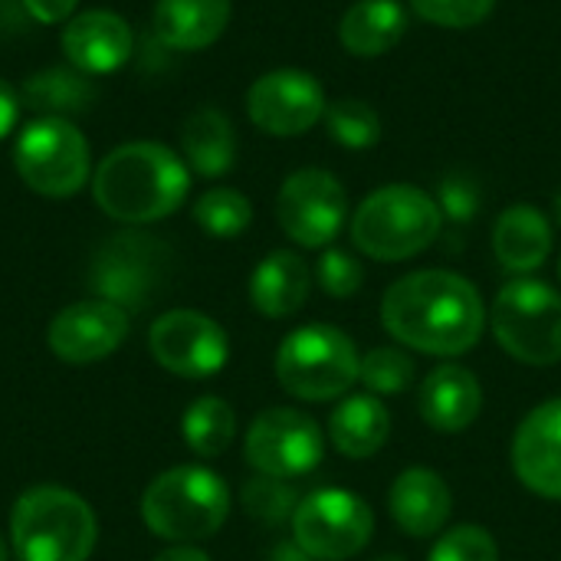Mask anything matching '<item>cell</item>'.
Returning a JSON list of instances; mask_svg holds the SVG:
<instances>
[{"mask_svg":"<svg viewBox=\"0 0 561 561\" xmlns=\"http://www.w3.org/2000/svg\"><path fill=\"white\" fill-rule=\"evenodd\" d=\"M381 325L401 348L460 358L486 329L480 289L450 270H417L394 279L381 299Z\"/></svg>","mask_w":561,"mask_h":561,"instance_id":"1","label":"cell"},{"mask_svg":"<svg viewBox=\"0 0 561 561\" xmlns=\"http://www.w3.org/2000/svg\"><path fill=\"white\" fill-rule=\"evenodd\" d=\"M95 207L128 227L171 217L191 191V168L161 141H125L92 171Z\"/></svg>","mask_w":561,"mask_h":561,"instance_id":"2","label":"cell"},{"mask_svg":"<svg viewBox=\"0 0 561 561\" xmlns=\"http://www.w3.org/2000/svg\"><path fill=\"white\" fill-rule=\"evenodd\" d=\"M99 539L92 506L66 486H30L10 513V546L20 561H89Z\"/></svg>","mask_w":561,"mask_h":561,"instance_id":"3","label":"cell"},{"mask_svg":"<svg viewBox=\"0 0 561 561\" xmlns=\"http://www.w3.org/2000/svg\"><path fill=\"white\" fill-rule=\"evenodd\" d=\"M444 227L437 201L417 184H385L371 191L352 214V243L378 263H404L421 256Z\"/></svg>","mask_w":561,"mask_h":561,"instance_id":"4","label":"cell"},{"mask_svg":"<svg viewBox=\"0 0 561 561\" xmlns=\"http://www.w3.org/2000/svg\"><path fill=\"white\" fill-rule=\"evenodd\" d=\"M230 516V490L220 473L184 463L154 477L141 496L145 526L174 546H194L224 529Z\"/></svg>","mask_w":561,"mask_h":561,"instance_id":"5","label":"cell"},{"mask_svg":"<svg viewBox=\"0 0 561 561\" xmlns=\"http://www.w3.org/2000/svg\"><path fill=\"white\" fill-rule=\"evenodd\" d=\"M362 355L342 329L309 322L293 329L276 352L279 388L296 401H342L358 381Z\"/></svg>","mask_w":561,"mask_h":561,"instance_id":"6","label":"cell"},{"mask_svg":"<svg viewBox=\"0 0 561 561\" xmlns=\"http://www.w3.org/2000/svg\"><path fill=\"white\" fill-rule=\"evenodd\" d=\"M493 335L500 348L536 368L561 362V293L542 279H510L493 299Z\"/></svg>","mask_w":561,"mask_h":561,"instance_id":"7","label":"cell"},{"mask_svg":"<svg viewBox=\"0 0 561 561\" xmlns=\"http://www.w3.org/2000/svg\"><path fill=\"white\" fill-rule=\"evenodd\" d=\"M13 168L30 191L62 201L92 181V151L69 118L39 115L13 141Z\"/></svg>","mask_w":561,"mask_h":561,"instance_id":"8","label":"cell"},{"mask_svg":"<svg viewBox=\"0 0 561 561\" xmlns=\"http://www.w3.org/2000/svg\"><path fill=\"white\" fill-rule=\"evenodd\" d=\"M293 542L312 561H348L375 536L371 506L348 490H316L293 513Z\"/></svg>","mask_w":561,"mask_h":561,"instance_id":"9","label":"cell"},{"mask_svg":"<svg viewBox=\"0 0 561 561\" xmlns=\"http://www.w3.org/2000/svg\"><path fill=\"white\" fill-rule=\"evenodd\" d=\"M243 457L263 477L299 480L322 463L325 434L319 421L299 408H266L247 431Z\"/></svg>","mask_w":561,"mask_h":561,"instance_id":"10","label":"cell"},{"mask_svg":"<svg viewBox=\"0 0 561 561\" xmlns=\"http://www.w3.org/2000/svg\"><path fill=\"white\" fill-rule=\"evenodd\" d=\"M276 220L293 243L325 250L348 224V194L332 171L299 168L276 194Z\"/></svg>","mask_w":561,"mask_h":561,"instance_id":"11","label":"cell"},{"mask_svg":"<svg viewBox=\"0 0 561 561\" xmlns=\"http://www.w3.org/2000/svg\"><path fill=\"white\" fill-rule=\"evenodd\" d=\"M164 266H168V250L161 240L145 233H118L95 250L89 283L95 299L135 312L151 299V293H158L164 279Z\"/></svg>","mask_w":561,"mask_h":561,"instance_id":"12","label":"cell"},{"mask_svg":"<svg viewBox=\"0 0 561 561\" xmlns=\"http://www.w3.org/2000/svg\"><path fill=\"white\" fill-rule=\"evenodd\" d=\"M322 82L306 69H270L247 89L250 122L273 138H299L325 118Z\"/></svg>","mask_w":561,"mask_h":561,"instance_id":"13","label":"cell"},{"mask_svg":"<svg viewBox=\"0 0 561 561\" xmlns=\"http://www.w3.org/2000/svg\"><path fill=\"white\" fill-rule=\"evenodd\" d=\"M148 348L164 371L187 381H204L224 371L230 358L227 332L197 309H171L158 316L148 332Z\"/></svg>","mask_w":561,"mask_h":561,"instance_id":"14","label":"cell"},{"mask_svg":"<svg viewBox=\"0 0 561 561\" xmlns=\"http://www.w3.org/2000/svg\"><path fill=\"white\" fill-rule=\"evenodd\" d=\"M128 312L105 299H82L56 312L46 329L49 352L66 365H92L108 358L128 339Z\"/></svg>","mask_w":561,"mask_h":561,"instance_id":"15","label":"cell"},{"mask_svg":"<svg viewBox=\"0 0 561 561\" xmlns=\"http://www.w3.org/2000/svg\"><path fill=\"white\" fill-rule=\"evenodd\" d=\"M513 473L516 480L542 496L561 503V398L529 411L513 434Z\"/></svg>","mask_w":561,"mask_h":561,"instance_id":"16","label":"cell"},{"mask_svg":"<svg viewBox=\"0 0 561 561\" xmlns=\"http://www.w3.org/2000/svg\"><path fill=\"white\" fill-rule=\"evenodd\" d=\"M59 43L72 69L108 76L131 56V26L115 10H85L66 20Z\"/></svg>","mask_w":561,"mask_h":561,"instance_id":"17","label":"cell"},{"mask_svg":"<svg viewBox=\"0 0 561 561\" xmlns=\"http://www.w3.org/2000/svg\"><path fill=\"white\" fill-rule=\"evenodd\" d=\"M388 510L401 533H408L411 539H431L447 529L454 513V493L437 470L411 467L391 483Z\"/></svg>","mask_w":561,"mask_h":561,"instance_id":"18","label":"cell"},{"mask_svg":"<svg viewBox=\"0 0 561 561\" xmlns=\"http://www.w3.org/2000/svg\"><path fill=\"white\" fill-rule=\"evenodd\" d=\"M421 417L437 434H463L477 424L483 411V388L480 378L463 365H440L434 368L417 394Z\"/></svg>","mask_w":561,"mask_h":561,"instance_id":"19","label":"cell"},{"mask_svg":"<svg viewBox=\"0 0 561 561\" xmlns=\"http://www.w3.org/2000/svg\"><path fill=\"white\" fill-rule=\"evenodd\" d=\"M556 247L549 217L533 204H513L500 214L493 227V253L506 273L529 276L536 273Z\"/></svg>","mask_w":561,"mask_h":561,"instance_id":"20","label":"cell"},{"mask_svg":"<svg viewBox=\"0 0 561 561\" xmlns=\"http://www.w3.org/2000/svg\"><path fill=\"white\" fill-rule=\"evenodd\" d=\"M309 289H312V273L296 250L266 253L250 276V302L266 319L296 316L306 306Z\"/></svg>","mask_w":561,"mask_h":561,"instance_id":"21","label":"cell"},{"mask_svg":"<svg viewBox=\"0 0 561 561\" xmlns=\"http://www.w3.org/2000/svg\"><path fill=\"white\" fill-rule=\"evenodd\" d=\"M230 13H233L230 0H158L154 36L168 49L197 53L224 36Z\"/></svg>","mask_w":561,"mask_h":561,"instance_id":"22","label":"cell"},{"mask_svg":"<svg viewBox=\"0 0 561 561\" xmlns=\"http://www.w3.org/2000/svg\"><path fill=\"white\" fill-rule=\"evenodd\" d=\"M408 33V10L401 0H355L339 23L342 49L358 59L391 53Z\"/></svg>","mask_w":561,"mask_h":561,"instance_id":"23","label":"cell"},{"mask_svg":"<svg viewBox=\"0 0 561 561\" xmlns=\"http://www.w3.org/2000/svg\"><path fill=\"white\" fill-rule=\"evenodd\" d=\"M391 437V414L375 394H345L329 417V440L348 460L375 457Z\"/></svg>","mask_w":561,"mask_h":561,"instance_id":"24","label":"cell"},{"mask_svg":"<svg viewBox=\"0 0 561 561\" xmlns=\"http://www.w3.org/2000/svg\"><path fill=\"white\" fill-rule=\"evenodd\" d=\"M181 158L201 178H224L237 164V131L220 108H197L181 125Z\"/></svg>","mask_w":561,"mask_h":561,"instance_id":"25","label":"cell"},{"mask_svg":"<svg viewBox=\"0 0 561 561\" xmlns=\"http://www.w3.org/2000/svg\"><path fill=\"white\" fill-rule=\"evenodd\" d=\"M92 99H95V89H92L89 76L72 66H46V69L33 72L23 82V95H20V102L26 108L39 112V115H56V118L85 112Z\"/></svg>","mask_w":561,"mask_h":561,"instance_id":"26","label":"cell"},{"mask_svg":"<svg viewBox=\"0 0 561 561\" xmlns=\"http://www.w3.org/2000/svg\"><path fill=\"white\" fill-rule=\"evenodd\" d=\"M181 434H184V444L204 457V460H214L220 454L230 450L233 437H237V411L217 398V394H204L197 398L184 417H181Z\"/></svg>","mask_w":561,"mask_h":561,"instance_id":"27","label":"cell"},{"mask_svg":"<svg viewBox=\"0 0 561 561\" xmlns=\"http://www.w3.org/2000/svg\"><path fill=\"white\" fill-rule=\"evenodd\" d=\"M194 224L217 240H233L253 224V204L237 187H210L194 204Z\"/></svg>","mask_w":561,"mask_h":561,"instance_id":"28","label":"cell"},{"mask_svg":"<svg viewBox=\"0 0 561 561\" xmlns=\"http://www.w3.org/2000/svg\"><path fill=\"white\" fill-rule=\"evenodd\" d=\"M325 131L348 151H365L381 138V115L365 99H335L325 108Z\"/></svg>","mask_w":561,"mask_h":561,"instance_id":"29","label":"cell"},{"mask_svg":"<svg viewBox=\"0 0 561 561\" xmlns=\"http://www.w3.org/2000/svg\"><path fill=\"white\" fill-rule=\"evenodd\" d=\"M414 362L404 348L398 345H381V348H371L365 358H362V368H358V381L368 388V394L375 398H388V394H401L414 385Z\"/></svg>","mask_w":561,"mask_h":561,"instance_id":"30","label":"cell"},{"mask_svg":"<svg viewBox=\"0 0 561 561\" xmlns=\"http://www.w3.org/2000/svg\"><path fill=\"white\" fill-rule=\"evenodd\" d=\"M299 500L302 496L296 493V486L289 480H276V477H263V473H256L253 480H247L243 490H240L243 510L253 519L266 523V526L293 523V513H296Z\"/></svg>","mask_w":561,"mask_h":561,"instance_id":"31","label":"cell"},{"mask_svg":"<svg viewBox=\"0 0 561 561\" xmlns=\"http://www.w3.org/2000/svg\"><path fill=\"white\" fill-rule=\"evenodd\" d=\"M427 561H500V546L490 529L463 523L437 536Z\"/></svg>","mask_w":561,"mask_h":561,"instance_id":"32","label":"cell"},{"mask_svg":"<svg viewBox=\"0 0 561 561\" xmlns=\"http://www.w3.org/2000/svg\"><path fill=\"white\" fill-rule=\"evenodd\" d=\"M316 283L325 296L342 302V299H352L365 286V270H362L358 256H352L348 250L325 247L316 263Z\"/></svg>","mask_w":561,"mask_h":561,"instance_id":"33","label":"cell"},{"mask_svg":"<svg viewBox=\"0 0 561 561\" xmlns=\"http://www.w3.org/2000/svg\"><path fill=\"white\" fill-rule=\"evenodd\" d=\"M408 3L421 20L444 26V30L480 26L496 7V0H408Z\"/></svg>","mask_w":561,"mask_h":561,"instance_id":"34","label":"cell"},{"mask_svg":"<svg viewBox=\"0 0 561 561\" xmlns=\"http://www.w3.org/2000/svg\"><path fill=\"white\" fill-rule=\"evenodd\" d=\"M437 207L444 214V220H454V224H470L477 214H480V204H483V191L477 184L473 174H463V171H454L447 174L440 184H437Z\"/></svg>","mask_w":561,"mask_h":561,"instance_id":"35","label":"cell"},{"mask_svg":"<svg viewBox=\"0 0 561 561\" xmlns=\"http://www.w3.org/2000/svg\"><path fill=\"white\" fill-rule=\"evenodd\" d=\"M76 3L79 0H23L26 13L36 20V23H66L72 13H76Z\"/></svg>","mask_w":561,"mask_h":561,"instance_id":"36","label":"cell"},{"mask_svg":"<svg viewBox=\"0 0 561 561\" xmlns=\"http://www.w3.org/2000/svg\"><path fill=\"white\" fill-rule=\"evenodd\" d=\"M20 92L0 79V138H7L13 128H16V118H20Z\"/></svg>","mask_w":561,"mask_h":561,"instance_id":"37","label":"cell"},{"mask_svg":"<svg viewBox=\"0 0 561 561\" xmlns=\"http://www.w3.org/2000/svg\"><path fill=\"white\" fill-rule=\"evenodd\" d=\"M154 561H210V556L194 549V546H174V549L161 552Z\"/></svg>","mask_w":561,"mask_h":561,"instance_id":"38","label":"cell"},{"mask_svg":"<svg viewBox=\"0 0 561 561\" xmlns=\"http://www.w3.org/2000/svg\"><path fill=\"white\" fill-rule=\"evenodd\" d=\"M270 561H312V559H309L296 542H283V546H276V549H273Z\"/></svg>","mask_w":561,"mask_h":561,"instance_id":"39","label":"cell"},{"mask_svg":"<svg viewBox=\"0 0 561 561\" xmlns=\"http://www.w3.org/2000/svg\"><path fill=\"white\" fill-rule=\"evenodd\" d=\"M0 561H10V546H7L3 536H0Z\"/></svg>","mask_w":561,"mask_h":561,"instance_id":"40","label":"cell"},{"mask_svg":"<svg viewBox=\"0 0 561 561\" xmlns=\"http://www.w3.org/2000/svg\"><path fill=\"white\" fill-rule=\"evenodd\" d=\"M556 224L561 227V191H559V197H556Z\"/></svg>","mask_w":561,"mask_h":561,"instance_id":"41","label":"cell"},{"mask_svg":"<svg viewBox=\"0 0 561 561\" xmlns=\"http://www.w3.org/2000/svg\"><path fill=\"white\" fill-rule=\"evenodd\" d=\"M375 561H404L401 556H381V559H375Z\"/></svg>","mask_w":561,"mask_h":561,"instance_id":"42","label":"cell"},{"mask_svg":"<svg viewBox=\"0 0 561 561\" xmlns=\"http://www.w3.org/2000/svg\"><path fill=\"white\" fill-rule=\"evenodd\" d=\"M559 273H561V266H559Z\"/></svg>","mask_w":561,"mask_h":561,"instance_id":"43","label":"cell"}]
</instances>
